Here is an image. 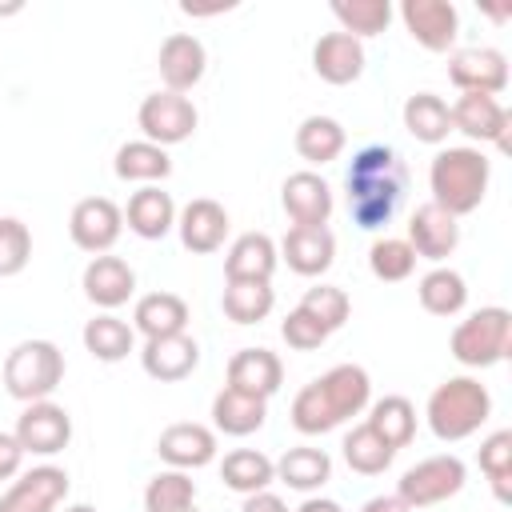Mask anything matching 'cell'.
Wrapping results in <instances>:
<instances>
[{
	"label": "cell",
	"mask_w": 512,
	"mask_h": 512,
	"mask_svg": "<svg viewBox=\"0 0 512 512\" xmlns=\"http://www.w3.org/2000/svg\"><path fill=\"white\" fill-rule=\"evenodd\" d=\"M404 128L420 140V144H444L452 132V112L444 104V96L436 92H416L404 100Z\"/></svg>",
	"instance_id": "f546056e"
},
{
	"label": "cell",
	"mask_w": 512,
	"mask_h": 512,
	"mask_svg": "<svg viewBox=\"0 0 512 512\" xmlns=\"http://www.w3.org/2000/svg\"><path fill=\"white\" fill-rule=\"evenodd\" d=\"M32 260V232L16 216H0V280L20 276Z\"/></svg>",
	"instance_id": "f6af8a7d"
},
{
	"label": "cell",
	"mask_w": 512,
	"mask_h": 512,
	"mask_svg": "<svg viewBox=\"0 0 512 512\" xmlns=\"http://www.w3.org/2000/svg\"><path fill=\"white\" fill-rule=\"evenodd\" d=\"M196 504V480L180 468H164L144 488V512H180Z\"/></svg>",
	"instance_id": "74e56055"
},
{
	"label": "cell",
	"mask_w": 512,
	"mask_h": 512,
	"mask_svg": "<svg viewBox=\"0 0 512 512\" xmlns=\"http://www.w3.org/2000/svg\"><path fill=\"white\" fill-rule=\"evenodd\" d=\"M312 68L324 84H352L364 72V44L348 32H324L312 48Z\"/></svg>",
	"instance_id": "603a6c76"
},
{
	"label": "cell",
	"mask_w": 512,
	"mask_h": 512,
	"mask_svg": "<svg viewBox=\"0 0 512 512\" xmlns=\"http://www.w3.org/2000/svg\"><path fill=\"white\" fill-rule=\"evenodd\" d=\"M368 428H372L392 452L408 448L412 436H416V408H412V400H408V396H384V400H376L372 412H368Z\"/></svg>",
	"instance_id": "e575fe53"
},
{
	"label": "cell",
	"mask_w": 512,
	"mask_h": 512,
	"mask_svg": "<svg viewBox=\"0 0 512 512\" xmlns=\"http://www.w3.org/2000/svg\"><path fill=\"white\" fill-rule=\"evenodd\" d=\"M68 232L80 252L104 256L124 232V208H116L108 196H84L68 216Z\"/></svg>",
	"instance_id": "9c48e42d"
},
{
	"label": "cell",
	"mask_w": 512,
	"mask_h": 512,
	"mask_svg": "<svg viewBox=\"0 0 512 512\" xmlns=\"http://www.w3.org/2000/svg\"><path fill=\"white\" fill-rule=\"evenodd\" d=\"M448 80L460 92L500 96L508 88V56L500 48H456L448 56Z\"/></svg>",
	"instance_id": "8fae6325"
},
{
	"label": "cell",
	"mask_w": 512,
	"mask_h": 512,
	"mask_svg": "<svg viewBox=\"0 0 512 512\" xmlns=\"http://www.w3.org/2000/svg\"><path fill=\"white\" fill-rule=\"evenodd\" d=\"M180 512H196V504H192V508H180Z\"/></svg>",
	"instance_id": "f5cc1de1"
},
{
	"label": "cell",
	"mask_w": 512,
	"mask_h": 512,
	"mask_svg": "<svg viewBox=\"0 0 512 512\" xmlns=\"http://www.w3.org/2000/svg\"><path fill=\"white\" fill-rule=\"evenodd\" d=\"M220 304L232 324H260L272 312L276 292H272V280H228Z\"/></svg>",
	"instance_id": "836d02e7"
},
{
	"label": "cell",
	"mask_w": 512,
	"mask_h": 512,
	"mask_svg": "<svg viewBox=\"0 0 512 512\" xmlns=\"http://www.w3.org/2000/svg\"><path fill=\"white\" fill-rule=\"evenodd\" d=\"M296 512H344V508H340L336 500H328V496H308Z\"/></svg>",
	"instance_id": "f907efd6"
},
{
	"label": "cell",
	"mask_w": 512,
	"mask_h": 512,
	"mask_svg": "<svg viewBox=\"0 0 512 512\" xmlns=\"http://www.w3.org/2000/svg\"><path fill=\"white\" fill-rule=\"evenodd\" d=\"M140 364H144V372H148L152 380L176 384V380H184V376L196 372V364H200V344H196L188 332L156 336V340H144Z\"/></svg>",
	"instance_id": "ac0fdd59"
},
{
	"label": "cell",
	"mask_w": 512,
	"mask_h": 512,
	"mask_svg": "<svg viewBox=\"0 0 512 512\" xmlns=\"http://www.w3.org/2000/svg\"><path fill=\"white\" fill-rule=\"evenodd\" d=\"M20 464H24V448L12 432H0V480H12L20 476Z\"/></svg>",
	"instance_id": "7dc6e473"
},
{
	"label": "cell",
	"mask_w": 512,
	"mask_h": 512,
	"mask_svg": "<svg viewBox=\"0 0 512 512\" xmlns=\"http://www.w3.org/2000/svg\"><path fill=\"white\" fill-rule=\"evenodd\" d=\"M400 20L408 36L428 52H448L460 36V12L448 0H404Z\"/></svg>",
	"instance_id": "7c38bea8"
},
{
	"label": "cell",
	"mask_w": 512,
	"mask_h": 512,
	"mask_svg": "<svg viewBox=\"0 0 512 512\" xmlns=\"http://www.w3.org/2000/svg\"><path fill=\"white\" fill-rule=\"evenodd\" d=\"M156 456H160L168 468H180V472L204 468V464L216 460V432H212L208 424H196V420L168 424V428L156 436Z\"/></svg>",
	"instance_id": "9a60e30c"
},
{
	"label": "cell",
	"mask_w": 512,
	"mask_h": 512,
	"mask_svg": "<svg viewBox=\"0 0 512 512\" xmlns=\"http://www.w3.org/2000/svg\"><path fill=\"white\" fill-rule=\"evenodd\" d=\"M280 336H284L288 348H296V352H312V348H320V344L328 340V332H324L308 312H300V308H292V312L284 316Z\"/></svg>",
	"instance_id": "bcb514c9"
},
{
	"label": "cell",
	"mask_w": 512,
	"mask_h": 512,
	"mask_svg": "<svg viewBox=\"0 0 512 512\" xmlns=\"http://www.w3.org/2000/svg\"><path fill=\"white\" fill-rule=\"evenodd\" d=\"M64 380V352L52 340H20L4 360V388L8 396L36 404L48 400Z\"/></svg>",
	"instance_id": "277c9868"
},
{
	"label": "cell",
	"mask_w": 512,
	"mask_h": 512,
	"mask_svg": "<svg viewBox=\"0 0 512 512\" xmlns=\"http://www.w3.org/2000/svg\"><path fill=\"white\" fill-rule=\"evenodd\" d=\"M196 120H200L196 116V104L188 96H180V92H168V88L148 92L140 100V112H136V124H140L144 140H152L160 148L184 144L196 132Z\"/></svg>",
	"instance_id": "52a82bcc"
},
{
	"label": "cell",
	"mask_w": 512,
	"mask_h": 512,
	"mask_svg": "<svg viewBox=\"0 0 512 512\" xmlns=\"http://www.w3.org/2000/svg\"><path fill=\"white\" fill-rule=\"evenodd\" d=\"M12 436L20 440L24 456H56L72 440V416L56 400H36L20 412Z\"/></svg>",
	"instance_id": "ba28073f"
},
{
	"label": "cell",
	"mask_w": 512,
	"mask_h": 512,
	"mask_svg": "<svg viewBox=\"0 0 512 512\" xmlns=\"http://www.w3.org/2000/svg\"><path fill=\"white\" fill-rule=\"evenodd\" d=\"M80 336H84V348H88L96 360H104V364H116V360H124V356L136 348V328H132L128 320L112 316V312L92 316Z\"/></svg>",
	"instance_id": "1f68e13d"
},
{
	"label": "cell",
	"mask_w": 512,
	"mask_h": 512,
	"mask_svg": "<svg viewBox=\"0 0 512 512\" xmlns=\"http://www.w3.org/2000/svg\"><path fill=\"white\" fill-rule=\"evenodd\" d=\"M344 184H348V212H352V220L372 232V228H384L396 216V208H400V200L408 192V168L396 156V148L368 144V148H360L352 156Z\"/></svg>",
	"instance_id": "6da1fadb"
},
{
	"label": "cell",
	"mask_w": 512,
	"mask_h": 512,
	"mask_svg": "<svg viewBox=\"0 0 512 512\" xmlns=\"http://www.w3.org/2000/svg\"><path fill=\"white\" fill-rule=\"evenodd\" d=\"M280 256L292 272L300 276H320L332 268L336 260V236L328 224H316V228H288L284 240H280Z\"/></svg>",
	"instance_id": "7402d4cb"
},
{
	"label": "cell",
	"mask_w": 512,
	"mask_h": 512,
	"mask_svg": "<svg viewBox=\"0 0 512 512\" xmlns=\"http://www.w3.org/2000/svg\"><path fill=\"white\" fill-rule=\"evenodd\" d=\"M428 428L436 440H464L472 432H480V424L492 416V396L480 380L472 376H448L444 384H436V392L428 396Z\"/></svg>",
	"instance_id": "3957f363"
},
{
	"label": "cell",
	"mask_w": 512,
	"mask_h": 512,
	"mask_svg": "<svg viewBox=\"0 0 512 512\" xmlns=\"http://www.w3.org/2000/svg\"><path fill=\"white\" fill-rule=\"evenodd\" d=\"M332 16L340 20V32L364 40L388 28L392 20V4L388 0H332Z\"/></svg>",
	"instance_id": "ab89813d"
},
{
	"label": "cell",
	"mask_w": 512,
	"mask_h": 512,
	"mask_svg": "<svg viewBox=\"0 0 512 512\" xmlns=\"http://www.w3.org/2000/svg\"><path fill=\"white\" fill-rule=\"evenodd\" d=\"M344 144H348L344 124L332 116H304L296 128V152L308 164H332L344 152Z\"/></svg>",
	"instance_id": "d590c367"
},
{
	"label": "cell",
	"mask_w": 512,
	"mask_h": 512,
	"mask_svg": "<svg viewBox=\"0 0 512 512\" xmlns=\"http://www.w3.org/2000/svg\"><path fill=\"white\" fill-rule=\"evenodd\" d=\"M280 204L296 228H316V224H328V216H332V188L320 172L304 168V172H292L284 180Z\"/></svg>",
	"instance_id": "e0dca14e"
},
{
	"label": "cell",
	"mask_w": 512,
	"mask_h": 512,
	"mask_svg": "<svg viewBox=\"0 0 512 512\" xmlns=\"http://www.w3.org/2000/svg\"><path fill=\"white\" fill-rule=\"evenodd\" d=\"M316 384H320V392H324V400H328V408L336 412L340 424L352 420V416H360V412L368 408L372 380H368V372H364L360 364H336V368H328Z\"/></svg>",
	"instance_id": "d4e9b609"
},
{
	"label": "cell",
	"mask_w": 512,
	"mask_h": 512,
	"mask_svg": "<svg viewBox=\"0 0 512 512\" xmlns=\"http://www.w3.org/2000/svg\"><path fill=\"white\" fill-rule=\"evenodd\" d=\"M240 512H288V504L276 496V492H252V496H244V508Z\"/></svg>",
	"instance_id": "c3c4849f"
},
{
	"label": "cell",
	"mask_w": 512,
	"mask_h": 512,
	"mask_svg": "<svg viewBox=\"0 0 512 512\" xmlns=\"http://www.w3.org/2000/svg\"><path fill=\"white\" fill-rule=\"evenodd\" d=\"M64 496H68V472L56 464H40L8 484V492L0 496V512H56Z\"/></svg>",
	"instance_id": "4fadbf2b"
},
{
	"label": "cell",
	"mask_w": 512,
	"mask_h": 512,
	"mask_svg": "<svg viewBox=\"0 0 512 512\" xmlns=\"http://www.w3.org/2000/svg\"><path fill=\"white\" fill-rule=\"evenodd\" d=\"M272 464H276V480L288 484L292 492H316V488L328 484V476H332L328 452H324V448H308V444L288 448V452H284L280 460H272Z\"/></svg>",
	"instance_id": "f1b7e54d"
},
{
	"label": "cell",
	"mask_w": 512,
	"mask_h": 512,
	"mask_svg": "<svg viewBox=\"0 0 512 512\" xmlns=\"http://www.w3.org/2000/svg\"><path fill=\"white\" fill-rule=\"evenodd\" d=\"M116 176L120 180H136V184H156V180H168L172 172V160H168V148L152 144V140H128L116 148Z\"/></svg>",
	"instance_id": "4dcf8cb0"
},
{
	"label": "cell",
	"mask_w": 512,
	"mask_h": 512,
	"mask_svg": "<svg viewBox=\"0 0 512 512\" xmlns=\"http://www.w3.org/2000/svg\"><path fill=\"white\" fill-rule=\"evenodd\" d=\"M80 284H84V296H88L96 308L112 312V308H120V304L132 300V292H136V272H132L128 260L104 252V256H92V260H88Z\"/></svg>",
	"instance_id": "ffe728a7"
},
{
	"label": "cell",
	"mask_w": 512,
	"mask_h": 512,
	"mask_svg": "<svg viewBox=\"0 0 512 512\" xmlns=\"http://www.w3.org/2000/svg\"><path fill=\"white\" fill-rule=\"evenodd\" d=\"M452 112V132H464L476 144H496L508 148V128H512V112L496 100V96H480V92H460V100L448 108Z\"/></svg>",
	"instance_id": "30bf717a"
},
{
	"label": "cell",
	"mask_w": 512,
	"mask_h": 512,
	"mask_svg": "<svg viewBox=\"0 0 512 512\" xmlns=\"http://www.w3.org/2000/svg\"><path fill=\"white\" fill-rule=\"evenodd\" d=\"M492 180V160L472 148V144H456V148H440L432 156L428 168V188H432V204H440L444 212H452L456 220L476 212L484 204Z\"/></svg>",
	"instance_id": "7a4b0ae2"
},
{
	"label": "cell",
	"mask_w": 512,
	"mask_h": 512,
	"mask_svg": "<svg viewBox=\"0 0 512 512\" xmlns=\"http://www.w3.org/2000/svg\"><path fill=\"white\" fill-rule=\"evenodd\" d=\"M416 252V260H444L456 252L460 244V220L452 212H444L440 204L424 200L412 216H408V236H404Z\"/></svg>",
	"instance_id": "5bb4252c"
},
{
	"label": "cell",
	"mask_w": 512,
	"mask_h": 512,
	"mask_svg": "<svg viewBox=\"0 0 512 512\" xmlns=\"http://www.w3.org/2000/svg\"><path fill=\"white\" fill-rule=\"evenodd\" d=\"M280 384H284V364L268 348H240L228 360V388H236L244 396L268 400L280 392Z\"/></svg>",
	"instance_id": "44dd1931"
},
{
	"label": "cell",
	"mask_w": 512,
	"mask_h": 512,
	"mask_svg": "<svg viewBox=\"0 0 512 512\" xmlns=\"http://www.w3.org/2000/svg\"><path fill=\"white\" fill-rule=\"evenodd\" d=\"M360 512H412V508H408V504H404V500L392 492V496H372V500H368Z\"/></svg>",
	"instance_id": "681fc988"
},
{
	"label": "cell",
	"mask_w": 512,
	"mask_h": 512,
	"mask_svg": "<svg viewBox=\"0 0 512 512\" xmlns=\"http://www.w3.org/2000/svg\"><path fill=\"white\" fill-rule=\"evenodd\" d=\"M64 512H96V508H92V504H68Z\"/></svg>",
	"instance_id": "816d5d0a"
},
{
	"label": "cell",
	"mask_w": 512,
	"mask_h": 512,
	"mask_svg": "<svg viewBox=\"0 0 512 512\" xmlns=\"http://www.w3.org/2000/svg\"><path fill=\"white\" fill-rule=\"evenodd\" d=\"M292 424H296V432H304V436H320V432H332V428L340 424L336 412L328 408V400H324V392H320L316 380L296 392V400H292Z\"/></svg>",
	"instance_id": "7bdbcfd3"
},
{
	"label": "cell",
	"mask_w": 512,
	"mask_h": 512,
	"mask_svg": "<svg viewBox=\"0 0 512 512\" xmlns=\"http://www.w3.org/2000/svg\"><path fill=\"white\" fill-rule=\"evenodd\" d=\"M468 480V468L460 456L452 452H440V456H428L420 464H412L400 480H396V496L416 512V508H432V504H444L448 496H456Z\"/></svg>",
	"instance_id": "8992f818"
},
{
	"label": "cell",
	"mask_w": 512,
	"mask_h": 512,
	"mask_svg": "<svg viewBox=\"0 0 512 512\" xmlns=\"http://www.w3.org/2000/svg\"><path fill=\"white\" fill-rule=\"evenodd\" d=\"M296 308L308 312L328 336H332L336 328H344V320L352 316V300H348V292L336 288V284H316V288H308Z\"/></svg>",
	"instance_id": "b9f144b4"
},
{
	"label": "cell",
	"mask_w": 512,
	"mask_h": 512,
	"mask_svg": "<svg viewBox=\"0 0 512 512\" xmlns=\"http://www.w3.org/2000/svg\"><path fill=\"white\" fill-rule=\"evenodd\" d=\"M276 260H280V252H276L272 236L244 232L232 240V248L224 256V280H272Z\"/></svg>",
	"instance_id": "484cf974"
},
{
	"label": "cell",
	"mask_w": 512,
	"mask_h": 512,
	"mask_svg": "<svg viewBox=\"0 0 512 512\" xmlns=\"http://www.w3.org/2000/svg\"><path fill=\"white\" fill-rule=\"evenodd\" d=\"M368 268H372L376 280H384V284H400V280H408V276L416 272V252H412L408 240H400V236H384V240H376V244L368 248Z\"/></svg>",
	"instance_id": "60d3db41"
},
{
	"label": "cell",
	"mask_w": 512,
	"mask_h": 512,
	"mask_svg": "<svg viewBox=\"0 0 512 512\" xmlns=\"http://www.w3.org/2000/svg\"><path fill=\"white\" fill-rule=\"evenodd\" d=\"M508 340H512V312L488 304L452 328L448 348L464 368H492L508 356Z\"/></svg>",
	"instance_id": "5b68a950"
},
{
	"label": "cell",
	"mask_w": 512,
	"mask_h": 512,
	"mask_svg": "<svg viewBox=\"0 0 512 512\" xmlns=\"http://www.w3.org/2000/svg\"><path fill=\"white\" fill-rule=\"evenodd\" d=\"M416 296H420V308L432 312V316H456L464 304H468V284L456 268H432L420 276L416 284Z\"/></svg>",
	"instance_id": "8d00e7d4"
},
{
	"label": "cell",
	"mask_w": 512,
	"mask_h": 512,
	"mask_svg": "<svg viewBox=\"0 0 512 512\" xmlns=\"http://www.w3.org/2000/svg\"><path fill=\"white\" fill-rule=\"evenodd\" d=\"M132 328L144 332V340L188 332V304L176 292H148L132 308Z\"/></svg>",
	"instance_id": "4316f807"
},
{
	"label": "cell",
	"mask_w": 512,
	"mask_h": 512,
	"mask_svg": "<svg viewBox=\"0 0 512 512\" xmlns=\"http://www.w3.org/2000/svg\"><path fill=\"white\" fill-rule=\"evenodd\" d=\"M264 416H268V400L244 396V392H236L228 384L212 396V424L224 436H248L256 428H264Z\"/></svg>",
	"instance_id": "83f0119b"
},
{
	"label": "cell",
	"mask_w": 512,
	"mask_h": 512,
	"mask_svg": "<svg viewBox=\"0 0 512 512\" xmlns=\"http://www.w3.org/2000/svg\"><path fill=\"white\" fill-rule=\"evenodd\" d=\"M156 68H160V80L168 92H192L200 80H204V68H208V52L204 44L192 36V32H172L160 52H156Z\"/></svg>",
	"instance_id": "2e32d148"
},
{
	"label": "cell",
	"mask_w": 512,
	"mask_h": 512,
	"mask_svg": "<svg viewBox=\"0 0 512 512\" xmlns=\"http://www.w3.org/2000/svg\"><path fill=\"white\" fill-rule=\"evenodd\" d=\"M220 480L240 492V496H252V492H264L272 480H276V464L256 452V448H232L224 460H220Z\"/></svg>",
	"instance_id": "d6a6232c"
},
{
	"label": "cell",
	"mask_w": 512,
	"mask_h": 512,
	"mask_svg": "<svg viewBox=\"0 0 512 512\" xmlns=\"http://www.w3.org/2000/svg\"><path fill=\"white\" fill-rule=\"evenodd\" d=\"M124 220L128 228L140 236V240H164L172 228H176V204L164 188L156 184H144L128 196V208H124Z\"/></svg>",
	"instance_id": "cb8c5ba5"
},
{
	"label": "cell",
	"mask_w": 512,
	"mask_h": 512,
	"mask_svg": "<svg viewBox=\"0 0 512 512\" xmlns=\"http://www.w3.org/2000/svg\"><path fill=\"white\" fill-rule=\"evenodd\" d=\"M392 456H396V452L368 428V420L356 424L352 432H344V460H348L352 472H360V476H380V472L392 464Z\"/></svg>",
	"instance_id": "f35d334b"
},
{
	"label": "cell",
	"mask_w": 512,
	"mask_h": 512,
	"mask_svg": "<svg viewBox=\"0 0 512 512\" xmlns=\"http://www.w3.org/2000/svg\"><path fill=\"white\" fill-rule=\"evenodd\" d=\"M176 228H180V244H184L188 252L208 256V252H216V248L224 244V236H228V212H224V204H216V200H208V196H196V200H188V204L180 208Z\"/></svg>",
	"instance_id": "d6986e66"
},
{
	"label": "cell",
	"mask_w": 512,
	"mask_h": 512,
	"mask_svg": "<svg viewBox=\"0 0 512 512\" xmlns=\"http://www.w3.org/2000/svg\"><path fill=\"white\" fill-rule=\"evenodd\" d=\"M480 472L488 476V484H492V492L500 496V500H508V480H512V432L508 428H500V432H492L484 444H480Z\"/></svg>",
	"instance_id": "ee69618b"
}]
</instances>
